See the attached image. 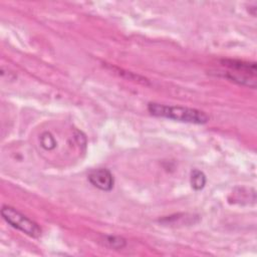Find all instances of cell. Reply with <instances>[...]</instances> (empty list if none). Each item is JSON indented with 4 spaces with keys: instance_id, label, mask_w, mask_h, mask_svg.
<instances>
[{
    "instance_id": "6",
    "label": "cell",
    "mask_w": 257,
    "mask_h": 257,
    "mask_svg": "<svg viewBox=\"0 0 257 257\" xmlns=\"http://www.w3.org/2000/svg\"><path fill=\"white\" fill-rule=\"evenodd\" d=\"M40 145L43 149L50 151L56 147V141L50 133L45 132L40 136Z\"/></svg>"
},
{
    "instance_id": "7",
    "label": "cell",
    "mask_w": 257,
    "mask_h": 257,
    "mask_svg": "<svg viewBox=\"0 0 257 257\" xmlns=\"http://www.w3.org/2000/svg\"><path fill=\"white\" fill-rule=\"evenodd\" d=\"M105 242L110 248L113 249H122L126 245L125 240L118 236H106Z\"/></svg>"
},
{
    "instance_id": "2",
    "label": "cell",
    "mask_w": 257,
    "mask_h": 257,
    "mask_svg": "<svg viewBox=\"0 0 257 257\" xmlns=\"http://www.w3.org/2000/svg\"><path fill=\"white\" fill-rule=\"evenodd\" d=\"M221 63L228 68V71L224 74L226 77L239 84L252 88L256 87L257 69L255 62H247L239 59H223Z\"/></svg>"
},
{
    "instance_id": "5",
    "label": "cell",
    "mask_w": 257,
    "mask_h": 257,
    "mask_svg": "<svg viewBox=\"0 0 257 257\" xmlns=\"http://www.w3.org/2000/svg\"><path fill=\"white\" fill-rule=\"evenodd\" d=\"M206 185V176L199 170H194L191 173V186L194 190L200 191Z\"/></svg>"
},
{
    "instance_id": "1",
    "label": "cell",
    "mask_w": 257,
    "mask_h": 257,
    "mask_svg": "<svg viewBox=\"0 0 257 257\" xmlns=\"http://www.w3.org/2000/svg\"><path fill=\"white\" fill-rule=\"evenodd\" d=\"M148 110L155 116L166 117L181 122L204 124L209 120L208 115L204 111L186 106H174L150 102L148 104Z\"/></svg>"
},
{
    "instance_id": "3",
    "label": "cell",
    "mask_w": 257,
    "mask_h": 257,
    "mask_svg": "<svg viewBox=\"0 0 257 257\" xmlns=\"http://www.w3.org/2000/svg\"><path fill=\"white\" fill-rule=\"evenodd\" d=\"M3 219L12 227L20 230L32 238L40 237L42 231L37 223L10 206H3L1 209Z\"/></svg>"
},
{
    "instance_id": "4",
    "label": "cell",
    "mask_w": 257,
    "mask_h": 257,
    "mask_svg": "<svg viewBox=\"0 0 257 257\" xmlns=\"http://www.w3.org/2000/svg\"><path fill=\"white\" fill-rule=\"evenodd\" d=\"M89 183L104 192H108L113 188L114 180L112 174L107 169H96L91 171L87 177Z\"/></svg>"
}]
</instances>
